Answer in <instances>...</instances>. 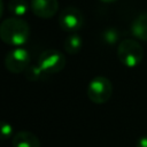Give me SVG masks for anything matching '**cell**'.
Here are the masks:
<instances>
[{"mask_svg": "<svg viewBox=\"0 0 147 147\" xmlns=\"http://www.w3.org/2000/svg\"><path fill=\"white\" fill-rule=\"evenodd\" d=\"M131 33L139 40L147 42V11L139 14L131 24Z\"/></svg>", "mask_w": 147, "mask_h": 147, "instance_id": "cell-9", "label": "cell"}, {"mask_svg": "<svg viewBox=\"0 0 147 147\" xmlns=\"http://www.w3.org/2000/svg\"><path fill=\"white\" fill-rule=\"evenodd\" d=\"M83 14L77 7L68 6L59 15V24L63 31L75 33L83 26Z\"/></svg>", "mask_w": 147, "mask_h": 147, "instance_id": "cell-6", "label": "cell"}, {"mask_svg": "<svg viewBox=\"0 0 147 147\" xmlns=\"http://www.w3.org/2000/svg\"><path fill=\"white\" fill-rule=\"evenodd\" d=\"M117 57L126 68H136L144 57L142 46L134 39H123L117 46Z\"/></svg>", "mask_w": 147, "mask_h": 147, "instance_id": "cell-2", "label": "cell"}, {"mask_svg": "<svg viewBox=\"0 0 147 147\" xmlns=\"http://www.w3.org/2000/svg\"><path fill=\"white\" fill-rule=\"evenodd\" d=\"M111 94L113 84L108 78L103 76H96L88 83L87 96L93 103H106L111 98Z\"/></svg>", "mask_w": 147, "mask_h": 147, "instance_id": "cell-3", "label": "cell"}, {"mask_svg": "<svg viewBox=\"0 0 147 147\" xmlns=\"http://www.w3.org/2000/svg\"><path fill=\"white\" fill-rule=\"evenodd\" d=\"M25 76L28 79L32 80V82H36V80H40V79H45L46 78V74L37 65H30L26 71H25Z\"/></svg>", "mask_w": 147, "mask_h": 147, "instance_id": "cell-13", "label": "cell"}, {"mask_svg": "<svg viewBox=\"0 0 147 147\" xmlns=\"http://www.w3.org/2000/svg\"><path fill=\"white\" fill-rule=\"evenodd\" d=\"M29 37L30 26L20 17L6 18L0 25V38L9 46L21 47L29 40Z\"/></svg>", "mask_w": 147, "mask_h": 147, "instance_id": "cell-1", "label": "cell"}, {"mask_svg": "<svg viewBox=\"0 0 147 147\" xmlns=\"http://www.w3.org/2000/svg\"><path fill=\"white\" fill-rule=\"evenodd\" d=\"M38 67L46 75L57 74L65 67V57L57 49H46L38 57Z\"/></svg>", "mask_w": 147, "mask_h": 147, "instance_id": "cell-4", "label": "cell"}, {"mask_svg": "<svg viewBox=\"0 0 147 147\" xmlns=\"http://www.w3.org/2000/svg\"><path fill=\"white\" fill-rule=\"evenodd\" d=\"M32 13L40 18H52L59 9L57 0H31L30 3Z\"/></svg>", "mask_w": 147, "mask_h": 147, "instance_id": "cell-7", "label": "cell"}, {"mask_svg": "<svg viewBox=\"0 0 147 147\" xmlns=\"http://www.w3.org/2000/svg\"><path fill=\"white\" fill-rule=\"evenodd\" d=\"M101 38H102L103 42H106L108 45H114L119 39V32L115 28H108V29L103 30V32L101 33Z\"/></svg>", "mask_w": 147, "mask_h": 147, "instance_id": "cell-12", "label": "cell"}, {"mask_svg": "<svg viewBox=\"0 0 147 147\" xmlns=\"http://www.w3.org/2000/svg\"><path fill=\"white\" fill-rule=\"evenodd\" d=\"M102 2H114V1H117V0H100Z\"/></svg>", "mask_w": 147, "mask_h": 147, "instance_id": "cell-16", "label": "cell"}, {"mask_svg": "<svg viewBox=\"0 0 147 147\" xmlns=\"http://www.w3.org/2000/svg\"><path fill=\"white\" fill-rule=\"evenodd\" d=\"M136 146L137 147H147V134L139 137L136 142Z\"/></svg>", "mask_w": 147, "mask_h": 147, "instance_id": "cell-15", "label": "cell"}, {"mask_svg": "<svg viewBox=\"0 0 147 147\" xmlns=\"http://www.w3.org/2000/svg\"><path fill=\"white\" fill-rule=\"evenodd\" d=\"M13 147H40L39 138L30 131L17 132L11 140Z\"/></svg>", "mask_w": 147, "mask_h": 147, "instance_id": "cell-8", "label": "cell"}, {"mask_svg": "<svg viewBox=\"0 0 147 147\" xmlns=\"http://www.w3.org/2000/svg\"><path fill=\"white\" fill-rule=\"evenodd\" d=\"M63 46H64V51L68 54L74 55V54H76V53H78L80 51V48L83 46V40H82V38H80L79 34H77V33H70L65 38Z\"/></svg>", "mask_w": 147, "mask_h": 147, "instance_id": "cell-10", "label": "cell"}, {"mask_svg": "<svg viewBox=\"0 0 147 147\" xmlns=\"http://www.w3.org/2000/svg\"><path fill=\"white\" fill-rule=\"evenodd\" d=\"M1 138L2 139H8L10 136H11V132H13V129H11V125L9 123H6V122H2L1 124Z\"/></svg>", "mask_w": 147, "mask_h": 147, "instance_id": "cell-14", "label": "cell"}, {"mask_svg": "<svg viewBox=\"0 0 147 147\" xmlns=\"http://www.w3.org/2000/svg\"><path fill=\"white\" fill-rule=\"evenodd\" d=\"M5 65L8 71L20 74L30 67V54L25 48L16 47L9 51L5 57Z\"/></svg>", "mask_w": 147, "mask_h": 147, "instance_id": "cell-5", "label": "cell"}, {"mask_svg": "<svg viewBox=\"0 0 147 147\" xmlns=\"http://www.w3.org/2000/svg\"><path fill=\"white\" fill-rule=\"evenodd\" d=\"M8 10L15 17H21L24 16L29 10V3L26 2V0H9Z\"/></svg>", "mask_w": 147, "mask_h": 147, "instance_id": "cell-11", "label": "cell"}]
</instances>
